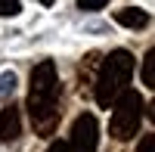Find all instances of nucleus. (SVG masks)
Returning <instances> with one entry per match:
<instances>
[{"label": "nucleus", "instance_id": "nucleus-1", "mask_svg": "<svg viewBox=\"0 0 155 152\" xmlns=\"http://www.w3.org/2000/svg\"><path fill=\"white\" fill-rule=\"evenodd\" d=\"M28 115L37 137H53L59 124V74L53 59H41L28 81Z\"/></svg>", "mask_w": 155, "mask_h": 152}, {"label": "nucleus", "instance_id": "nucleus-2", "mask_svg": "<svg viewBox=\"0 0 155 152\" xmlns=\"http://www.w3.org/2000/svg\"><path fill=\"white\" fill-rule=\"evenodd\" d=\"M134 74V56L127 50H115L102 59L99 65V78H96V103L102 109H112L118 99L127 93V84H130Z\"/></svg>", "mask_w": 155, "mask_h": 152}, {"label": "nucleus", "instance_id": "nucleus-3", "mask_svg": "<svg viewBox=\"0 0 155 152\" xmlns=\"http://www.w3.org/2000/svg\"><path fill=\"white\" fill-rule=\"evenodd\" d=\"M112 121H109V134L112 140H130V137L140 131V121H143V96H140L137 90H127L118 103L112 106Z\"/></svg>", "mask_w": 155, "mask_h": 152}, {"label": "nucleus", "instance_id": "nucleus-4", "mask_svg": "<svg viewBox=\"0 0 155 152\" xmlns=\"http://www.w3.org/2000/svg\"><path fill=\"white\" fill-rule=\"evenodd\" d=\"M96 143H99V121H96V115H90V112L78 115L74 124H71L65 152H96Z\"/></svg>", "mask_w": 155, "mask_h": 152}, {"label": "nucleus", "instance_id": "nucleus-5", "mask_svg": "<svg viewBox=\"0 0 155 152\" xmlns=\"http://www.w3.org/2000/svg\"><path fill=\"white\" fill-rule=\"evenodd\" d=\"M19 131H22V115H19V106H16V103H9L3 112H0V140L12 143V140L19 137Z\"/></svg>", "mask_w": 155, "mask_h": 152}, {"label": "nucleus", "instance_id": "nucleus-6", "mask_svg": "<svg viewBox=\"0 0 155 152\" xmlns=\"http://www.w3.org/2000/svg\"><path fill=\"white\" fill-rule=\"evenodd\" d=\"M115 22L124 25V28H146L149 25V12L137 9V6H124V9L115 12Z\"/></svg>", "mask_w": 155, "mask_h": 152}, {"label": "nucleus", "instance_id": "nucleus-7", "mask_svg": "<svg viewBox=\"0 0 155 152\" xmlns=\"http://www.w3.org/2000/svg\"><path fill=\"white\" fill-rule=\"evenodd\" d=\"M143 84L149 87V90H155V47L146 53L143 59Z\"/></svg>", "mask_w": 155, "mask_h": 152}, {"label": "nucleus", "instance_id": "nucleus-8", "mask_svg": "<svg viewBox=\"0 0 155 152\" xmlns=\"http://www.w3.org/2000/svg\"><path fill=\"white\" fill-rule=\"evenodd\" d=\"M12 84H16V74L6 71V74H0V99H6L9 90H12Z\"/></svg>", "mask_w": 155, "mask_h": 152}, {"label": "nucleus", "instance_id": "nucleus-9", "mask_svg": "<svg viewBox=\"0 0 155 152\" xmlns=\"http://www.w3.org/2000/svg\"><path fill=\"white\" fill-rule=\"evenodd\" d=\"M22 9V0H0V16H16Z\"/></svg>", "mask_w": 155, "mask_h": 152}, {"label": "nucleus", "instance_id": "nucleus-10", "mask_svg": "<svg viewBox=\"0 0 155 152\" xmlns=\"http://www.w3.org/2000/svg\"><path fill=\"white\" fill-rule=\"evenodd\" d=\"M109 0H78V9H84V12H96V9H102Z\"/></svg>", "mask_w": 155, "mask_h": 152}, {"label": "nucleus", "instance_id": "nucleus-11", "mask_svg": "<svg viewBox=\"0 0 155 152\" xmlns=\"http://www.w3.org/2000/svg\"><path fill=\"white\" fill-rule=\"evenodd\" d=\"M137 152H155V134H146L143 140H140V146H137Z\"/></svg>", "mask_w": 155, "mask_h": 152}, {"label": "nucleus", "instance_id": "nucleus-12", "mask_svg": "<svg viewBox=\"0 0 155 152\" xmlns=\"http://www.w3.org/2000/svg\"><path fill=\"white\" fill-rule=\"evenodd\" d=\"M47 152H65V143H59V140H56V143H50Z\"/></svg>", "mask_w": 155, "mask_h": 152}, {"label": "nucleus", "instance_id": "nucleus-13", "mask_svg": "<svg viewBox=\"0 0 155 152\" xmlns=\"http://www.w3.org/2000/svg\"><path fill=\"white\" fill-rule=\"evenodd\" d=\"M149 118H152V121H155V103H152V106H149Z\"/></svg>", "mask_w": 155, "mask_h": 152}, {"label": "nucleus", "instance_id": "nucleus-14", "mask_svg": "<svg viewBox=\"0 0 155 152\" xmlns=\"http://www.w3.org/2000/svg\"><path fill=\"white\" fill-rule=\"evenodd\" d=\"M41 3H44V6H50V3H53V0H41Z\"/></svg>", "mask_w": 155, "mask_h": 152}]
</instances>
